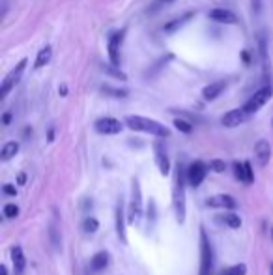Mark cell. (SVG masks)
I'll return each instance as SVG.
<instances>
[{
    "label": "cell",
    "instance_id": "cell-17",
    "mask_svg": "<svg viewBox=\"0 0 273 275\" xmlns=\"http://www.w3.org/2000/svg\"><path fill=\"white\" fill-rule=\"evenodd\" d=\"M225 88H226L225 81H217V83H212V85L204 86V90H202V97H204L206 101H213V99H217L219 95L225 92Z\"/></svg>",
    "mask_w": 273,
    "mask_h": 275
},
{
    "label": "cell",
    "instance_id": "cell-14",
    "mask_svg": "<svg viewBox=\"0 0 273 275\" xmlns=\"http://www.w3.org/2000/svg\"><path fill=\"white\" fill-rule=\"evenodd\" d=\"M208 17L215 23H221V25H236L238 23V15L234 11L225 10V8H215V10L208 11Z\"/></svg>",
    "mask_w": 273,
    "mask_h": 275
},
{
    "label": "cell",
    "instance_id": "cell-29",
    "mask_svg": "<svg viewBox=\"0 0 273 275\" xmlns=\"http://www.w3.org/2000/svg\"><path fill=\"white\" fill-rule=\"evenodd\" d=\"M4 217L6 219H15L17 215H19V206L17 204H13V202H10V204H6L4 206Z\"/></svg>",
    "mask_w": 273,
    "mask_h": 275
},
{
    "label": "cell",
    "instance_id": "cell-38",
    "mask_svg": "<svg viewBox=\"0 0 273 275\" xmlns=\"http://www.w3.org/2000/svg\"><path fill=\"white\" fill-rule=\"evenodd\" d=\"M88 208H92V200L85 199V202H83V210H85V212H88Z\"/></svg>",
    "mask_w": 273,
    "mask_h": 275
},
{
    "label": "cell",
    "instance_id": "cell-5",
    "mask_svg": "<svg viewBox=\"0 0 273 275\" xmlns=\"http://www.w3.org/2000/svg\"><path fill=\"white\" fill-rule=\"evenodd\" d=\"M272 95H273V86L272 85H264L260 90H256V92H254V94L247 99V103L243 105V109L247 111L249 116L254 114V113H258L264 105L272 99Z\"/></svg>",
    "mask_w": 273,
    "mask_h": 275
},
{
    "label": "cell",
    "instance_id": "cell-1",
    "mask_svg": "<svg viewBox=\"0 0 273 275\" xmlns=\"http://www.w3.org/2000/svg\"><path fill=\"white\" fill-rule=\"evenodd\" d=\"M185 185H187V169L178 163L174 172V185H172V208L180 225L185 223Z\"/></svg>",
    "mask_w": 273,
    "mask_h": 275
},
{
    "label": "cell",
    "instance_id": "cell-35",
    "mask_svg": "<svg viewBox=\"0 0 273 275\" xmlns=\"http://www.w3.org/2000/svg\"><path fill=\"white\" fill-rule=\"evenodd\" d=\"M17 183H19V185H25V183H27V174H25V172H21L19 176H17Z\"/></svg>",
    "mask_w": 273,
    "mask_h": 275
},
{
    "label": "cell",
    "instance_id": "cell-8",
    "mask_svg": "<svg viewBox=\"0 0 273 275\" xmlns=\"http://www.w3.org/2000/svg\"><path fill=\"white\" fill-rule=\"evenodd\" d=\"M123 36H125V30H116L109 36V41H107V53H109V60L111 64L116 67H120V49H122V41Z\"/></svg>",
    "mask_w": 273,
    "mask_h": 275
},
{
    "label": "cell",
    "instance_id": "cell-6",
    "mask_svg": "<svg viewBox=\"0 0 273 275\" xmlns=\"http://www.w3.org/2000/svg\"><path fill=\"white\" fill-rule=\"evenodd\" d=\"M27 64H29V60H27V58H23L21 62H17V66L13 67L8 75L2 79V85H0V97H2V99H6L8 94L13 90V86L21 81V77H23L25 69H27Z\"/></svg>",
    "mask_w": 273,
    "mask_h": 275
},
{
    "label": "cell",
    "instance_id": "cell-44",
    "mask_svg": "<svg viewBox=\"0 0 273 275\" xmlns=\"http://www.w3.org/2000/svg\"><path fill=\"white\" fill-rule=\"evenodd\" d=\"M272 238H273V228H272Z\"/></svg>",
    "mask_w": 273,
    "mask_h": 275
},
{
    "label": "cell",
    "instance_id": "cell-23",
    "mask_svg": "<svg viewBox=\"0 0 273 275\" xmlns=\"http://www.w3.org/2000/svg\"><path fill=\"white\" fill-rule=\"evenodd\" d=\"M101 92H103L105 95H111V97H118V99L129 95V92H127L125 88H113V86H107V85L101 88Z\"/></svg>",
    "mask_w": 273,
    "mask_h": 275
},
{
    "label": "cell",
    "instance_id": "cell-13",
    "mask_svg": "<svg viewBox=\"0 0 273 275\" xmlns=\"http://www.w3.org/2000/svg\"><path fill=\"white\" fill-rule=\"evenodd\" d=\"M114 225H116V234L122 240V244H127V236H125V208H123V200L116 202V210H114Z\"/></svg>",
    "mask_w": 273,
    "mask_h": 275
},
{
    "label": "cell",
    "instance_id": "cell-32",
    "mask_svg": "<svg viewBox=\"0 0 273 275\" xmlns=\"http://www.w3.org/2000/svg\"><path fill=\"white\" fill-rule=\"evenodd\" d=\"M155 217H157V214H155V202L150 200V202H148V219H150V223H153Z\"/></svg>",
    "mask_w": 273,
    "mask_h": 275
},
{
    "label": "cell",
    "instance_id": "cell-42",
    "mask_svg": "<svg viewBox=\"0 0 273 275\" xmlns=\"http://www.w3.org/2000/svg\"><path fill=\"white\" fill-rule=\"evenodd\" d=\"M60 94H62V95L67 94V88H66V86H62V88H60Z\"/></svg>",
    "mask_w": 273,
    "mask_h": 275
},
{
    "label": "cell",
    "instance_id": "cell-43",
    "mask_svg": "<svg viewBox=\"0 0 273 275\" xmlns=\"http://www.w3.org/2000/svg\"><path fill=\"white\" fill-rule=\"evenodd\" d=\"M270 275H273V262L270 264Z\"/></svg>",
    "mask_w": 273,
    "mask_h": 275
},
{
    "label": "cell",
    "instance_id": "cell-4",
    "mask_svg": "<svg viewBox=\"0 0 273 275\" xmlns=\"http://www.w3.org/2000/svg\"><path fill=\"white\" fill-rule=\"evenodd\" d=\"M198 240H200V266H198V275H212L213 274V245L212 240L206 234L204 227L198 230Z\"/></svg>",
    "mask_w": 273,
    "mask_h": 275
},
{
    "label": "cell",
    "instance_id": "cell-19",
    "mask_svg": "<svg viewBox=\"0 0 273 275\" xmlns=\"http://www.w3.org/2000/svg\"><path fill=\"white\" fill-rule=\"evenodd\" d=\"M195 17V11H187V13H183L182 17H176V19L169 21L167 25H165V32L167 34H172V32H176L178 29H182L185 23H189V21Z\"/></svg>",
    "mask_w": 273,
    "mask_h": 275
},
{
    "label": "cell",
    "instance_id": "cell-2",
    "mask_svg": "<svg viewBox=\"0 0 273 275\" xmlns=\"http://www.w3.org/2000/svg\"><path fill=\"white\" fill-rule=\"evenodd\" d=\"M123 123L131 129V131H141V133H150L157 139H167L170 137V129L165 123L157 122V120H152L146 116H139V114H129L125 116Z\"/></svg>",
    "mask_w": 273,
    "mask_h": 275
},
{
    "label": "cell",
    "instance_id": "cell-7",
    "mask_svg": "<svg viewBox=\"0 0 273 275\" xmlns=\"http://www.w3.org/2000/svg\"><path fill=\"white\" fill-rule=\"evenodd\" d=\"M208 171H210V165H206L204 161H200V159L193 161L187 167V185H191L193 189L200 187V183L206 180Z\"/></svg>",
    "mask_w": 273,
    "mask_h": 275
},
{
    "label": "cell",
    "instance_id": "cell-24",
    "mask_svg": "<svg viewBox=\"0 0 273 275\" xmlns=\"http://www.w3.org/2000/svg\"><path fill=\"white\" fill-rule=\"evenodd\" d=\"M97 228H99V221L95 217H85V221H83V232L85 234H95L97 232Z\"/></svg>",
    "mask_w": 273,
    "mask_h": 275
},
{
    "label": "cell",
    "instance_id": "cell-12",
    "mask_svg": "<svg viewBox=\"0 0 273 275\" xmlns=\"http://www.w3.org/2000/svg\"><path fill=\"white\" fill-rule=\"evenodd\" d=\"M247 120H249V114H247V111L242 107V109H232V111H228V113L223 114L221 123H223L225 127H238V125L245 123Z\"/></svg>",
    "mask_w": 273,
    "mask_h": 275
},
{
    "label": "cell",
    "instance_id": "cell-41",
    "mask_svg": "<svg viewBox=\"0 0 273 275\" xmlns=\"http://www.w3.org/2000/svg\"><path fill=\"white\" fill-rule=\"evenodd\" d=\"M0 275H8V268H6V264H0Z\"/></svg>",
    "mask_w": 273,
    "mask_h": 275
},
{
    "label": "cell",
    "instance_id": "cell-37",
    "mask_svg": "<svg viewBox=\"0 0 273 275\" xmlns=\"http://www.w3.org/2000/svg\"><path fill=\"white\" fill-rule=\"evenodd\" d=\"M47 141H49V143H53V141H55V127H51V129H49Z\"/></svg>",
    "mask_w": 273,
    "mask_h": 275
},
{
    "label": "cell",
    "instance_id": "cell-9",
    "mask_svg": "<svg viewBox=\"0 0 273 275\" xmlns=\"http://www.w3.org/2000/svg\"><path fill=\"white\" fill-rule=\"evenodd\" d=\"M206 206L213 210H225V212H232L238 208V202L232 195L226 193H219V195H212L210 199H206Z\"/></svg>",
    "mask_w": 273,
    "mask_h": 275
},
{
    "label": "cell",
    "instance_id": "cell-36",
    "mask_svg": "<svg viewBox=\"0 0 273 275\" xmlns=\"http://www.w3.org/2000/svg\"><path fill=\"white\" fill-rule=\"evenodd\" d=\"M2 122H4V125H10V122H11V114H10V113L4 114V116H2Z\"/></svg>",
    "mask_w": 273,
    "mask_h": 275
},
{
    "label": "cell",
    "instance_id": "cell-22",
    "mask_svg": "<svg viewBox=\"0 0 273 275\" xmlns=\"http://www.w3.org/2000/svg\"><path fill=\"white\" fill-rule=\"evenodd\" d=\"M51 57H53V49L45 45V47L41 49L38 53V57H36V62H34V67L39 69V67H45L51 62Z\"/></svg>",
    "mask_w": 273,
    "mask_h": 275
},
{
    "label": "cell",
    "instance_id": "cell-31",
    "mask_svg": "<svg viewBox=\"0 0 273 275\" xmlns=\"http://www.w3.org/2000/svg\"><path fill=\"white\" fill-rule=\"evenodd\" d=\"M232 169H234V176L240 182H243V161H234L232 163Z\"/></svg>",
    "mask_w": 273,
    "mask_h": 275
},
{
    "label": "cell",
    "instance_id": "cell-34",
    "mask_svg": "<svg viewBox=\"0 0 273 275\" xmlns=\"http://www.w3.org/2000/svg\"><path fill=\"white\" fill-rule=\"evenodd\" d=\"M251 8H253V11L258 15V13L262 11V0H251Z\"/></svg>",
    "mask_w": 273,
    "mask_h": 275
},
{
    "label": "cell",
    "instance_id": "cell-10",
    "mask_svg": "<svg viewBox=\"0 0 273 275\" xmlns=\"http://www.w3.org/2000/svg\"><path fill=\"white\" fill-rule=\"evenodd\" d=\"M94 129L99 135H118V133L123 129V123L116 118H111V116H105V118H99L95 120Z\"/></svg>",
    "mask_w": 273,
    "mask_h": 275
},
{
    "label": "cell",
    "instance_id": "cell-25",
    "mask_svg": "<svg viewBox=\"0 0 273 275\" xmlns=\"http://www.w3.org/2000/svg\"><path fill=\"white\" fill-rule=\"evenodd\" d=\"M103 71L107 75L118 79V81H127V75H125L123 71H120V67L113 66V64H103Z\"/></svg>",
    "mask_w": 273,
    "mask_h": 275
},
{
    "label": "cell",
    "instance_id": "cell-15",
    "mask_svg": "<svg viewBox=\"0 0 273 275\" xmlns=\"http://www.w3.org/2000/svg\"><path fill=\"white\" fill-rule=\"evenodd\" d=\"M254 157L260 167H266L270 163V157H272V146L266 139H260L258 143L254 144Z\"/></svg>",
    "mask_w": 273,
    "mask_h": 275
},
{
    "label": "cell",
    "instance_id": "cell-18",
    "mask_svg": "<svg viewBox=\"0 0 273 275\" xmlns=\"http://www.w3.org/2000/svg\"><path fill=\"white\" fill-rule=\"evenodd\" d=\"M111 262V255L107 251H97L92 258H90V268L92 272H103L105 268Z\"/></svg>",
    "mask_w": 273,
    "mask_h": 275
},
{
    "label": "cell",
    "instance_id": "cell-45",
    "mask_svg": "<svg viewBox=\"0 0 273 275\" xmlns=\"http://www.w3.org/2000/svg\"><path fill=\"white\" fill-rule=\"evenodd\" d=\"M272 123H273V120H272Z\"/></svg>",
    "mask_w": 273,
    "mask_h": 275
},
{
    "label": "cell",
    "instance_id": "cell-20",
    "mask_svg": "<svg viewBox=\"0 0 273 275\" xmlns=\"http://www.w3.org/2000/svg\"><path fill=\"white\" fill-rule=\"evenodd\" d=\"M219 221H223L226 227L232 228V230H238V228L242 227V217L236 212H225V214H221Z\"/></svg>",
    "mask_w": 273,
    "mask_h": 275
},
{
    "label": "cell",
    "instance_id": "cell-28",
    "mask_svg": "<svg viewBox=\"0 0 273 275\" xmlns=\"http://www.w3.org/2000/svg\"><path fill=\"white\" fill-rule=\"evenodd\" d=\"M254 182V171H253V165L251 161H243V183L251 185Z\"/></svg>",
    "mask_w": 273,
    "mask_h": 275
},
{
    "label": "cell",
    "instance_id": "cell-40",
    "mask_svg": "<svg viewBox=\"0 0 273 275\" xmlns=\"http://www.w3.org/2000/svg\"><path fill=\"white\" fill-rule=\"evenodd\" d=\"M176 0H157V6H165V4H172Z\"/></svg>",
    "mask_w": 273,
    "mask_h": 275
},
{
    "label": "cell",
    "instance_id": "cell-33",
    "mask_svg": "<svg viewBox=\"0 0 273 275\" xmlns=\"http://www.w3.org/2000/svg\"><path fill=\"white\" fill-rule=\"evenodd\" d=\"M2 191H4V195H10V197H15L17 195V189L10 185V183H6V185H2Z\"/></svg>",
    "mask_w": 273,
    "mask_h": 275
},
{
    "label": "cell",
    "instance_id": "cell-26",
    "mask_svg": "<svg viewBox=\"0 0 273 275\" xmlns=\"http://www.w3.org/2000/svg\"><path fill=\"white\" fill-rule=\"evenodd\" d=\"M174 127H176L178 131L185 133V135L193 133V123L189 122V120H185V118H176V120H174Z\"/></svg>",
    "mask_w": 273,
    "mask_h": 275
},
{
    "label": "cell",
    "instance_id": "cell-16",
    "mask_svg": "<svg viewBox=\"0 0 273 275\" xmlns=\"http://www.w3.org/2000/svg\"><path fill=\"white\" fill-rule=\"evenodd\" d=\"M11 264H13V275H23L27 270V258L23 253V247H11Z\"/></svg>",
    "mask_w": 273,
    "mask_h": 275
},
{
    "label": "cell",
    "instance_id": "cell-30",
    "mask_svg": "<svg viewBox=\"0 0 273 275\" xmlns=\"http://www.w3.org/2000/svg\"><path fill=\"white\" fill-rule=\"evenodd\" d=\"M226 169V163L223 159H212L210 161V171L213 172H225Z\"/></svg>",
    "mask_w": 273,
    "mask_h": 275
},
{
    "label": "cell",
    "instance_id": "cell-11",
    "mask_svg": "<svg viewBox=\"0 0 273 275\" xmlns=\"http://www.w3.org/2000/svg\"><path fill=\"white\" fill-rule=\"evenodd\" d=\"M153 155H155V165L159 169L161 176H169L170 174V159H169V153L165 150V146L161 141H155L153 143Z\"/></svg>",
    "mask_w": 273,
    "mask_h": 275
},
{
    "label": "cell",
    "instance_id": "cell-3",
    "mask_svg": "<svg viewBox=\"0 0 273 275\" xmlns=\"http://www.w3.org/2000/svg\"><path fill=\"white\" fill-rule=\"evenodd\" d=\"M144 217V206H142V189L141 182L137 178L131 180V197H129V206H127V223L129 225H139Z\"/></svg>",
    "mask_w": 273,
    "mask_h": 275
},
{
    "label": "cell",
    "instance_id": "cell-27",
    "mask_svg": "<svg viewBox=\"0 0 273 275\" xmlns=\"http://www.w3.org/2000/svg\"><path fill=\"white\" fill-rule=\"evenodd\" d=\"M221 275H247V266L245 264H234L221 272Z\"/></svg>",
    "mask_w": 273,
    "mask_h": 275
},
{
    "label": "cell",
    "instance_id": "cell-39",
    "mask_svg": "<svg viewBox=\"0 0 273 275\" xmlns=\"http://www.w3.org/2000/svg\"><path fill=\"white\" fill-rule=\"evenodd\" d=\"M242 57H243L245 64H249V62H251V58H249V53H247V51H243V53H242Z\"/></svg>",
    "mask_w": 273,
    "mask_h": 275
},
{
    "label": "cell",
    "instance_id": "cell-21",
    "mask_svg": "<svg viewBox=\"0 0 273 275\" xmlns=\"http://www.w3.org/2000/svg\"><path fill=\"white\" fill-rule=\"evenodd\" d=\"M19 153V143H15V141H10V143H6L2 146V150H0V159L2 161H10L13 159L15 155Z\"/></svg>",
    "mask_w": 273,
    "mask_h": 275
}]
</instances>
